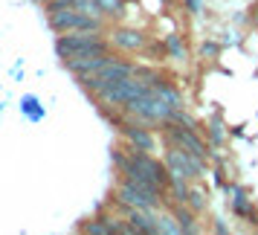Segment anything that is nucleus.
Instances as JSON below:
<instances>
[{
	"label": "nucleus",
	"mask_w": 258,
	"mask_h": 235,
	"mask_svg": "<svg viewBox=\"0 0 258 235\" xmlns=\"http://www.w3.org/2000/svg\"><path fill=\"white\" fill-rule=\"evenodd\" d=\"M186 206H191V209L198 212V215H203V212H206V195H203L200 189H191V192H188Z\"/></svg>",
	"instance_id": "16"
},
{
	"label": "nucleus",
	"mask_w": 258,
	"mask_h": 235,
	"mask_svg": "<svg viewBox=\"0 0 258 235\" xmlns=\"http://www.w3.org/2000/svg\"><path fill=\"white\" fill-rule=\"evenodd\" d=\"M35 3H41V6H44V3H49V0H35Z\"/></svg>",
	"instance_id": "22"
},
{
	"label": "nucleus",
	"mask_w": 258,
	"mask_h": 235,
	"mask_svg": "<svg viewBox=\"0 0 258 235\" xmlns=\"http://www.w3.org/2000/svg\"><path fill=\"white\" fill-rule=\"evenodd\" d=\"M165 55H168L171 61H180V64L188 58V55H186V44H183V38L177 35V32L165 35Z\"/></svg>",
	"instance_id": "15"
},
{
	"label": "nucleus",
	"mask_w": 258,
	"mask_h": 235,
	"mask_svg": "<svg viewBox=\"0 0 258 235\" xmlns=\"http://www.w3.org/2000/svg\"><path fill=\"white\" fill-rule=\"evenodd\" d=\"M157 235H183L174 212H157Z\"/></svg>",
	"instance_id": "14"
},
{
	"label": "nucleus",
	"mask_w": 258,
	"mask_h": 235,
	"mask_svg": "<svg viewBox=\"0 0 258 235\" xmlns=\"http://www.w3.org/2000/svg\"><path fill=\"white\" fill-rule=\"evenodd\" d=\"M165 168L171 177H183V180H200L206 177V160L188 154L174 142H165Z\"/></svg>",
	"instance_id": "7"
},
{
	"label": "nucleus",
	"mask_w": 258,
	"mask_h": 235,
	"mask_svg": "<svg viewBox=\"0 0 258 235\" xmlns=\"http://www.w3.org/2000/svg\"><path fill=\"white\" fill-rule=\"evenodd\" d=\"M218 52H221L218 41H203V47H200V55L203 58H218Z\"/></svg>",
	"instance_id": "19"
},
{
	"label": "nucleus",
	"mask_w": 258,
	"mask_h": 235,
	"mask_svg": "<svg viewBox=\"0 0 258 235\" xmlns=\"http://www.w3.org/2000/svg\"><path fill=\"white\" fill-rule=\"evenodd\" d=\"M165 195L157 192V189H151V186H142V183L131 180V177L119 174V183H116V203L119 206H128V209H160V203H165Z\"/></svg>",
	"instance_id": "4"
},
{
	"label": "nucleus",
	"mask_w": 258,
	"mask_h": 235,
	"mask_svg": "<svg viewBox=\"0 0 258 235\" xmlns=\"http://www.w3.org/2000/svg\"><path fill=\"white\" fill-rule=\"evenodd\" d=\"M113 163H116L122 177H131V180H137L142 186H151L163 195L171 186V174L165 168V160L160 163L157 157H151V151H140L134 145H125V148L113 151Z\"/></svg>",
	"instance_id": "1"
},
{
	"label": "nucleus",
	"mask_w": 258,
	"mask_h": 235,
	"mask_svg": "<svg viewBox=\"0 0 258 235\" xmlns=\"http://www.w3.org/2000/svg\"><path fill=\"white\" fill-rule=\"evenodd\" d=\"M122 110H125L131 119L145 122V125H165L168 119L174 116V107L168 105V102H163V99L154 93V90H148L145 96H140V99L128 102Z\"/></svg>",
	"instance_id": "6"
},
{
	"label": "nucleus",
	"mask_w": 258,
	"mask_h": 235,
	"mask_svg": "<svg viewBox=\"0 0 258 235\" xmlns=\"http://www.w3.org/2000/svg\"><path fill=\"white\" fill-rule=\"evenodd\" d=\"M55 52L58 58H90L113 52V44L102 32H64L55 38Z\"/></svg>",
	"instance_id": "2"
},
{
	"label": "nucleus",
	"mask_w": 258,
	"mask_h": 235,
	"mask_svg": "<svg viewBox=\"0 0 258 235\" xmlns=\"http://www.w3.org/2000/svg\"><path fill=\"white\" fill-rule=\"evenodd\" d=\"M206 134H209L212 145H221V142H223V125H221V119H212V125L206 128Z\"/></svg>",
	"instance_id": "17"
},
{
	"label": "nucleus",
	"mask_w": 258,
	"mask_h": 235,
	"mask_svg": "<svg viewBox=\"0 0 258 235\" xmlns=\"http://www.w3.org/2000/svg\"><path fill=\"white\" fill-rule=\"evenodd\" d=\"M148 90H151V87L142 82L140 76H125V79H116V82H110L107 87H102L93 99L102 107H125L128 102L145 96Z\"/></svg>",
	"instance_id": "5"
},
{
	"label": "nucleus",
	"mask_w": 258,
	"mask_h": 235,
	"mask_svg": "<svg viewBox=\"0 0 258 235\" xmlns=\"http://www.w3.org/2000/svg\"><path fill=\"white\" fill-rule=\"evenodd\" d=\"M252 24L258 26V6H255V12H252Z\"/></svg>",
	"instance_id": "21"
},
{
	"label": "nucleus",
	"mask_w": 258,
	"mask_h": 235,
	"mask_svg": "<svg viewBox=\"0 0 258 235\" xmlns=\"http://www.w3.org/2000/svg\"><path fill=\"white\" fill-rule=\"evenodd\" d=\"M226 195H229V206H232L235 215H241V218H252V215H255L252 198H249V192H246L244 186H238V183H226Z\"/></svg>",
	"instance_id": "12"
},
{
	"label": "nucleus",
	"mask_w": 258,
	"mask_h": 235,
	"mask_svg": "<svg viewBox=\"0 0 258 235\" xmlns=\"http://www.w3.org/2000/svg\"><path fill=\"white\" fill-rule=\"evenodd\" d=\"M32 105H35V96H24V105H21V107L29 113V119H41V116H44V110H35Z\"/></svg>",
	"instance_id": "20"
},
{
	"label": "nucleus",
	"mask_w": 258,
	"mask_h": 235,
	"mask_svg": "<svg viewBox=\"0 0 258 235\" xmlns=\"http://www.w3.org/2000/svg\"><path fill=\"white\" fill-rule=\"evenodd\" d=\"M125 76H137V67H134L131 61H122V58H116V55H110L96 73L82 76V79H76V82L82 84L90 96H96L102 87H107V84L116 82V79H125Z\"/></svg>",
	"instance_id": "8"
},
{
	"label": "nucleus",
	"mask_w": 258,
	"mask_h": 235,
	"mask_svg": "<svg viewBox=\"0 0 258 235\" xmlns=\"http://www.w3.org/2000/svg\"><path fill=\"white\" fill-rule=\"evenodd\" d=\"M119 134L128 140V145L140 148V151H157V137L151 134V125L137 122V119H119Z\"/></svg>",
	"instance_id": "10"
},
{
	"label": "nucleus",
	"mask_w": 258,
	"mask_h": 235,
	"mask_svg": "<svg viewBox=\"0 0 258 235\" xmlns=\"http://www.w3.org/2000/svg\"><path fill=\"white\" fill-rule=\"evenodd\" d=\"M96 6H99V12H102L105 21H122L128 0H96Z\"/></svg>",
	"instance_id": "13"
},
{
	"label": "nucleus",
	"mask_w": 258,
	"mask_h": 235,
	"mask_svg": "<svg viewBox=\"0 0 258 235\" xmlns=\"http://www.w3.org/2000/svg\"><path fill=\"white\" fill-rule=\"evenodd\" d=\"M183 6H186V12L195 15V18L206 12V0H183Z\"/></svg>",
	"instance_id": "18"
},
{
	"label": "nucleus",
	"mask_w": 258,
	"mask_h": 235,
	"mask_svg": "<svg viewBox=\"0 0 258 235\" xmlns=\"http://www.w3.org/2000/svg\"><path fill=\"white\" fill-rule=\"evenodd\" d=\"M47 24L52 32H105V18L87 15L82 9H52L47 12Z\"/></svg>",
	"instance_id": "3"
},
{
	"label": "nucleus",
	"mask_w": 258,
	"mask_h": 235,
	"mask_svg": "<svg viewBox=\"0 0 258 235\" xmlns=\"http://www.w3.org/2000/svg\"><path fill=\"white\" fill-rule=\"evenodd\" d=\"M110 44H113L116 49H122V52L134 55V52H142V49L148 47V35H145L142 29H128V26H116V29L110 32Z\"/></svg>",
	"instance_id": "11"
},
{
	"label": "nucleus",
	"mask_w": 258,
	"mask_h": 235,
	"mask_svg": "<svg viewBox=\"0 0 258 235\" xmlns=\"http://www.w3.org/2000/svg\"><path fill=\"white\" fill-rule=\"evenodd\" d=\"M163 137H165V142H174V145H180V148H186L188 154L209 160L212 148H209V142L200 137V131L186 128V125H180V122H174V119H168V122L163 125Z\"/></svg>",
	"instance_id": "9"
}]
</instances>
